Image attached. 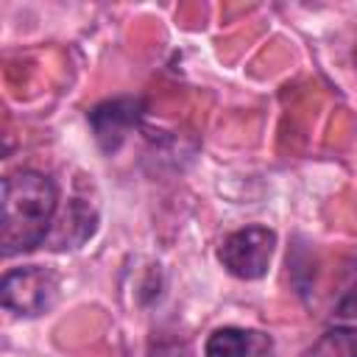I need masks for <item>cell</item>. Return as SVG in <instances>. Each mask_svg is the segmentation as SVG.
Masks as SVG:
<instances>
[{
  "instance_id": "obj_1",
  "label": "cell",
  "mask_w": 357,
  "mask_h": 357,
  "mask_svg": "<svg viewBox=\"0 0 357 357\" xmlns=\"http://www.w3.org/2000/svg\"><path fill=\"white\" fill-rule=\"evenodd\" d=\"M59 206V190L39 170H17L3 178L0 245L6 257L33 251L45 243Z\"/></svg>"
},
{
  "instance_id": "obj_2",
  "label": "cell",
  "mask_w": 357,
  "mask_h": 357,
  "mask_svg": "<svg viewBox=\"0 0 357 357\" xmlns=\"http://www.w3.org/2000/svg\"><path fill=\"white\" fill-rule=\"evenodd\" d=\"M59 296V273L45 265H22L6 271L0 282V301L14 315H42Z\"/></svg>"
},
{
  "instance_id": "obj_3",
  "label": "cell",
  "mask_w": 357,
  "mask_h": 357,
  "mask_svg": "<svg viewBox=\"0 0 357 357\" xmlns=\"http://www.w3.org/2000/svg\"><path fill=\"white\" fill-rule=\"evenodd\" d=\"M273 248H276V231L254 223L223 237V243L218 245V262L234 279L251 282L268 273Z\"/></svg>"
},
{
  "instance_id": "obj_4",
  "label": "cell",
  "mask_w": 357,
  "mask_h": 357,
  "mask_svg": "<svg viewBox=\"0 0 357 357\" xmlns=\"http://www.w3.org/2000/svg\"><path fill=\"white\" fill-rule=\"evenodd\" d=\"M142 112H145V100L131 98V95L112 98V100H103V103L92 106L86 120H89V128H92L95 142L100 145V151L103 153L120 151L128 131L137 128V123L142 120Z\"/></svg>"
},
{
  "instance_id": "obj_5",
  "label": "cell",
  "mask_w": 357,
  "mask_h": 357,
  "mask_svg": "<svg viewBox=\"0 0 357 357\" xmlns=\"http://www.w3.org/2000/svg\"><path fill=\"white\" fill-rule=\"evenodd\" d=\"M254 340H257V332H248L240 326H220L206 337L204 357H248Z\"/></svg>"
},
{
  "instance_id": "obj_6",
  "label": "cell",
  "mask_w": 357,
  "mask_h": 357,
  "mask_svg": "<svg viewBox=\"0 0 357 357\" xmlns=\"http://www.w3.org/2000/svg\"><path fill=\"white\" fill-rule=\"evenodd\" d=\"M335 315H337V318L357 321V282L343 293V298H340L337 307H335Z\"/></svg>"
},
{
  "instance_id": "obj_7",
  "label": "cell",
  "mask_w": 357,
  "mask_h": 357,
  "mask_svg": "<svg viewBox=\"0 0 357 357\" xmlns=\"http://www.w3.org/2000/svg\"><path fill=\"white\" fill-rule=\"evenodd\" d=\"M354 67H357V45H354Z\"/></svg>"
}]
</instances>
